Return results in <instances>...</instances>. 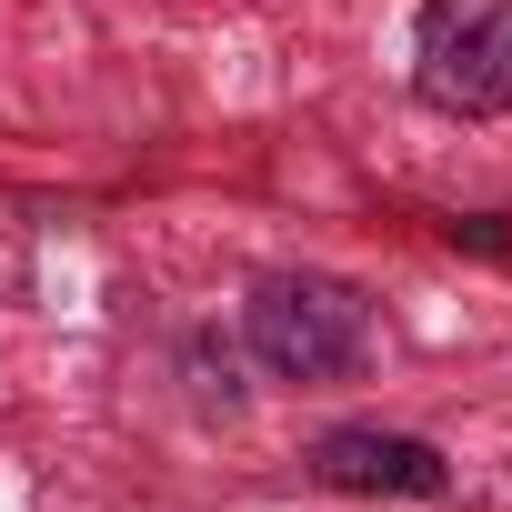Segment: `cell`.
Here are the masks:
<instances>
[{"mask_svg": "<svg viewBox=\"0 0 512 512\" xmlns=\"http://www.w3.org/2000/svg\"><path fill=\"white\" fill-rule=\"evenodd\" d=\"M302 472H312L322 492H352V502H442V492H452L442 442L382 432V422H332V432L302 452Z\"/></svg>", "mask_w": 512, "mask_h": 512, "instance_id": "cell-3", "label": "cell"}, {"mask_svg": "<svg viewBox=\"0 0 512 512\" xmlns=\"http://www.w3.org/2000/svg\"><path fill=\"white\" fill-rule=\"evenodd\" d=\"M412 91L442 121H502L512 111V0H422Z\"/></svg>", "mask_w": 512, "mask_h": 512, "instance_id": "cell-2", "label": "cell"}, {"mask_svg": "<svg viewBox=\"0 0 512 512\" xmlns=\"http://www.w3.org/2000/svg\"><path fill=\"white\" fill-rule=\"evenodd\" d=\"M241 332L272 382H352L372 362V302L342 272H262L241 302Z\"/></svg>", "mask_w": 512, "mask_h": 512, "instance_id": "cell-1", "label": "cell"}]
</instances>
